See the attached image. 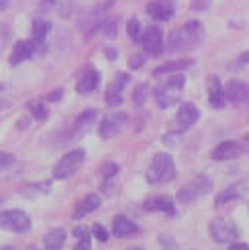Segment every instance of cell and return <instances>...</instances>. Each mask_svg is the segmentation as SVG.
I'll return each instance as SVG.
<instances>
[{"label": "cell", "mask_w": 249, "mask_h": 250, "mask_svg": "<svg viewBox=\"0 0 249 250\" xmlns=\"http://www.w3.org/2000/svg\"><path fill=\"white\" fill-rule=\"evenodd\" d=\"M202 37H204L202 24L198 21H190V22H186L184 27L176 29L170 35L168 49L170 51H186V49L196 47L198 43L202 41Z\"/></svg>", "instance_id": "obj_1"}, {"label": "cell", "mask_w": 249, "mask_h": 250, "mask_svg": "<svg viewBox=\"0 0 249 250\" xmlns=\"http://www.w3.org/2000/svg\"><path fill=\"white\" fill-rule=\"evenodd\" d=\"M186 83V78L182 76V73H172V76L155 87V100H157V104L161 108H170L172 104H176L178 100H180V94H182V87Z\"/></svg>", "instance_id": "obj_2"}, {"label": "cell", "mask_w": 249, "mask_h": 250, "mask_svg": "<svg viewBox=\"0 0 249 250\" xmlns=\"http://www.w3.org/2000/svg\"><path fill=\"white\" fill-rule=\"evenodd\" d=\"M176 177V165L168 153H157L151 159V165L147 169V181L149 183H168Z\"/></svg>", "instance_id": "obj_3"}, {"label": "cell", "mask_w": 249, "mask_h": 250, "mask_svg": "<svg viewBox=\"0 0 249 250\" xmlns=\"http://www.w3.org/2000/svg\"><path fill=\"white\" fill-rule=\"evenodd\" d=\"M210 189H213V181H210L208 177H204V175H200V177H194L190 183H186L178 191V202L180 204H190V202H194V199L206 195Z\"/></svg>", "instance_id": "obj_4"}, {"label": "cell", "mask_w": 249, "mask_h": 250, "mask_svg": "<svg viewBox=\"0 0 249 250\" xmlns=\"http://www.w3.org/2000/svg\"><path fill=\"white\" fill-rule=\"evenodd\" d=\"M84 157H86L84 148H76V151L66 153L64 157L57 161V165L53 167V177H55V179H66V177H70V175L76 173L78 167L84 163Z\"/></svg>", "instance_id": "obj_5"}, {"label": "cell", "mask_w": 249, "mask_h": 250, "mask_svg": "<svg viewBox=\"0 0 249 250\" xmlns=\"http://www.w3.org/2000/svg\"><path fill=\"white\" fill-rule=\"evenodd\" d=\"M0 228L8 232H27L31 228V218L23 209L0 211Z\"/></svg>", "instance_id": "obj_6"}, {"label": "cell", "mask_w": 249, "mask_h": 250, "mask_svg": "<svg viewBox=\"0 0 249 250\" xmlns=\"http://www.w3.org/2000/svg\"><path fill=\"white\" fill-rule=\"evenodd\" d=\"M208 232H210V238L219 244H227V242H233L235 238H239V228L233 222L221 220V218L210 222Z\"/></svg>", "instance_id": "obj_7"}, {"label": "cell", "mask_w": 249, "mask_h": 250, "mask_svg": "<svg viewBox=\"0 0 249 250\" xmlns=\"http://www.w3.org/2000/svg\"><path fill=\"white\" fill-rule=\"evenodd\" d=\"M141 45L143 49L149 53V55H159L161 49H164V35H161L159 27L151 24V27H147L143 33H141Z\"/></svg>", "instance_id": "obj_8"}, {"label": "cell", "mask_w": 249, "mask_h": 250, "mask_svg": "<svg viewBox=\"0 0 249 250\" xmlns=\"http://www.w3.org/2000/svg\"><path fill=\"white\" fill-rule=\"evenodd\" d=\"M124 122H127V114L124 112H113V114L104 116L100 122V136L102 139H110V136L119 134L121 128L124 126Z\"/></svg>", "instance_id": "obj_9"}, {"label": "cell", "mask_w": 249, "mask_h": 250, "mask_svg": "<svg viewBox=\"0 0 249 250\" xmlns=\"http://www.w3.org/2000/svg\"><path fill=\"white\" fill-rule=\"evenodd\" d=\"M198 118H200V112H198L194 104H182L176 114V130L178 132L188 130L190 126H194Z\"/></svg>", "instance_id": "obj_10"}, {"label": "cell", "mask_w": 249, "mask_h": 250, "mask_svg": "<svg viewBox=\"0 0 249 250\" xmlns=\"http://www.w3.org/2000/svg\"><path fill=\"white\" fill-rule=\"evenodd\" d=\"M225 96L233 104H245V102H249V85L245 82L231 80L225 87Z\"/></svg>", "instance_id": "obj_11"}, {"label": "cell", "mask_w": 249, "mask_h": 250, "mask_svg": "<svg viewBox=\"0 0 249 250\" xmlns=\"http://www.w3.org/2000/svg\"><path fill=\"white\" fill-rule=\"evenodd\" d=\"M147 15L155 21H170L174 17V2L172 0H153L147 4Z\"/></svg>", "instance_id": "obj_12"}, {"label": "cell", "mask_w": 249, "mask_h": 250, "mask_svg": "<svg viewBox=\"0 0 249 250\" xmlns=\"http://www.w3.org/2000/svg\"><path fill=\"white\" fill-rule=\"evenodd\" d=\"M127 82H129L127 73H117L115 80L108 83V87H106V104L108 106H119L121 104V92H123V87L127 85Z\"/></svg>", "instance_id": "obj_13"}, {"label": "cell", "mask_w": 249, "mask_h": 250, "mask_svg": "<svg viewBox=\"0 0 249 250\" xmlns=\"http://www.w3.org/2000/svg\"><path fill=\"white\" fill-rule=\"evenodd\" d=\"M208 102L213 108H225L227 104V96H225V87L221 85L219 78H208Z\"/></svg>", "instance_id": "obj_14"}, {"label": "cell", "mask_w": 249, "mask_h": 250, "mask_svg": "<svg viewBox=\"0 0 249 250\" xmlns=\"http://www.w3.org/2000/svg\"><path fill=\"white\" fill-rule=\"evenodd\" d=\"M113 234H115V238H127V236L139 234V226H137L135 222H131L129 218H124V216H115Z\"/></svg>", "instance_id": "obj_15"}, {"label": "cell", "mask_w": 249, "mask_h": 250, "mask_svg": "<svg viewBox=\"0 0 249 250\" xmlns=\"http://www.w3.org/2000/svg\"><path fill=\"white\" fill-rule=\"evenodd\" d=\"M243 151V146L239 143H235V141H225V143H221L215 151H213V159L215 161H229V159H235V157H239Z\"/></svg>", "instance_id": "obj_16"}, {"label": "cell", "mask_w": 249, "mask_h": 250, "mask_svg": "<svg viewBox=\"0 0 249 250\" xmlns=\"http://www.w3.org/2000/svg\"><path fill=\"white\" fill-rule=\"evenodd\" d=\"M98 208H100V195H96V193L86 195L78 204V208L74 209V220H80L84 216H88V214H92V211H96Z\"/></svg>", "instance_id": "obj_17"}, {"label": "cell", "mask_w": 249, "mask_h": 250, "mask_svg": "<svg viewBox=\"0 0 249 250\" xmlns=\"http://www.w3.org/2000/svg\"><path fill=\"white\" fill-rule=\"evenodd\" d=\"M35 51H37V43H35V41H21V43H17L15 51H12L10 63H12V65H17V63H21V61L33 57Z\"/></svg>", "instance_id": "obj_18"}, {"label": "cell", "mask_w": 249, "mask_h": 250, "mask_svg": "<svg viewBox=\"0 0 249 250\" xmlns=\"http://www.w3.org/2000/svg\"><path fill=\"white\" fill-rule=\"evenodd\" d=\"M66 238H68V232H66L64 228H53V230H49V232L43 236L45 250H59L61 246L66 244Z\"/></svg>", "instance_id": "obj_19"}, {"label": "cell", "mask_w": 249, "mask_h": 250, "mask_svg": "<svg viewBox=\"0 0 249 250\" xmlns=\"http://www.w3.org/2000/svg\"><path fill=\"white\" fill-rule=\"evenodd\" d=\"M145 211H166V214H174V202H172V197L168 195H157L153 199H147L145 202Z\"/></svg>", "instance_id": "obj_20"}, {"label": "cell", "mask_w": 249, "mask_h": 250, "mask_svg": "<svg viewBox=\"0 0 249 250\" xmlns=\"http://www.w3.org/2000/svg\"><path fill=\"white\" fill-rule=\"evenodd\" d=\"M245 195V185L243 183H235V185H229L227 189H223L217 199H215V204L217 206H225L227 202H233V199H239Z\"/></svg>", "instance_id": "obj_21"}, {"label": "cell", "mask_w": 249, "mask_h": 250, "mask_svg": "<svg viewBox=\"0 0 249 250\" xmlns=\"http://www.w3.org/2000/svg\"><path fill=\"white\" fill-rule=\"evenodd\" d=\"M98 82H100V73H98L96 69H92V67H88V69L82 73V78H80V82H78V92H80V94L92 92L94 87L98 85Z\"/></svg>", "instance_id": "obj_22"}, {"label": "cell", "mask_w": 249, "mask_h": 250, "mask_svg": "<svg viewBox=\"0 0 249 250\" xmlns=\"http://www.w3.org/2000/svg\"><path fill=\"white\" fill-rule=\"evenodd\" d=\"M192 61L188 59H182V61H170V63H164L155 69V76H164V73H176V71H182L186 67H190Z\"/></svg>", "instance_id": "obj_23"}, {"label": "cell", "mask_w": 249, "mask_h": 250, "mask_svg": "<svg viewBox=\"0 0 249 250\" xmlns=\"http://www.w3.org/2000/svg\"><path fill=\"white\" fill-rule=\"evenodd\" d=\"M49 31H51V22L49 21H35L33 22V41L39 45L45 41V37L49 35Z\"/></svg>", "instance_id": "obj_24"}, {"label": "cell", "mask_w": 249, "mask_h": 250, "mask_svg": "<svg viewBox=\"0 0 249 250\" xmlns=\"http://www.w3.org/2000/svg\"><path fill=\"white\" fill-rule=\"evenodd\" d=\"M127 35L131 41H139L141 39V27H139V21L137 19H131L129 24H127Z\"/></svg>", "instance_id": "obj_25"}, {"label": "cell", "mask_w": 249, "mask_h": 250, "mask_svg": "<svg viewBox=\"0 0 249 250\" xmlns=\"http://www.w3.org/2000/svg\"><path fill=\"white\" fill-rule=\"evenodd\" d=\"M29 110H31V114H33L37 120H45V118H47V108H45L41 102H31V104H29Z\"/></svg>", "instance_id": "obj_26"}, {"label": "cell", "mask_w": 249, "mask_h": 250, "mask_svg": "<svg viewBox=\"0 0 249 250\" xmlns=\"http://www.w3.org/2000/svg\"><path fill=\"white\" fill-rule=\"evenodd\" d=\"M245 65H249V51L241 53L235 61H231V63H229V69H231V71H237V69H243Z\"/></svg>", "instance_id": "obj_27"}, {"label": "cell", "mask_w": 249, "mask_h": 250, "mask_svg": "<svg viewBox=\"0 0 249 250\" xmlns=\"http://www.w3.org/2000/svg\"><path fill=\"white\" fill-rule=\"evenodd\" d=\"M145 98H147V83H139L135 87V92H133V102L135 104H143Z\"/></svg>", "instance_id": "obj_28"}, {"label": "cell", "mask_w": 249, "mask_h": 250, "mask_svg": "<svg viewBox=\"0 0 249 250\" xmlns=\"http://www.w3.org/2000/svg\"><path fill=\"white\" fill-rule=\"evenodd\" d=\"M100 29H102V33H104L106 37H115V35H117V21H115V19L102 21V22H100Z\"/></svg>", "instance_id": "obj_29"}, {"label": "cell", "mask_w": 249, "mask_h": 250, "mask_svg": "<svg viewBox=\"0 0 249 250\" xmlns=\"http://www.w3.org/2000/svg\"><path fill=\"white\" fill-rule=\"evenodd\" d=\"M12 163H15V157H12L10 153H6V151H0V171L8 169Z\"/></svg>", "instance_id": "obj_30"}, {"label": "cell", "mask_w": 249, "mask_h": 250, "mask_svg": "<svg viewBox=\"0 0 249 250\" xmlns=\"http://www.w3.org/2000/svg\"><path fill=\"white\" fill-rule=\"evenodd\" d=\"M92 248V240H90V234H84L82 238H78V244L74 246V250H90Z\"/></svg>", "instance_id": "obj_31"}, {"label": "cell", "mask_w": 249, "mask_h": 250, "mask_svg": "<svg viewBox=\"0 0 249 250\" xmlns=\"http://www.w3.org/2000/svg\"><path fill=\"white\" fill-rule=\"evenodd\" d=\"M143 63H145V55H143V53H135V55L129 59V67H131V69H139Z\"/></svg>", "instance_id": "obj_32"}, {"label": "cell", "mask_w": 249, "mask_h": 250, "mask_svg": "<svg viewBox=\"0 0 249 250\" xmlns=\"http://www.w3.org/2000/svg\"><path fill=\"white\" fill-rule=\"evenodd\" d=\"M92 232H94V236H96V238L100 240V242H106V240H108V234H106V230L100 226V224H94Z\"/></svg>", "instance_id": "obj_33"}, {"label": "cell", "mask_w": 249, "mask_h": 250, "mask_svg": "<svg viewBox=\"0 0 249 250\" xmlns=\"http://www.w3.org/2000/svg\"><path fill=\"white\" fill-rule=\"evenodd\" d=\"M210 2H213V0H192V8L194 10H206L210 6Z\"/></svg>", "instance_id": "obj_34"}, {"label": "cell", "mask_w": 249, "mask_h": 250, "mask_svg": "<svg viewBox=\"0 0 249 250\" xmlns=\"http://www.w3.org/2000/svg\"><path fill=\"white\" fill-rule=\"evenodd\" d=\"M229 250H249V246L243 244V242H233V244L229 246Z\"/></svg>", "instance_id": "obj_35"}, {"label": "cell", "mask_w": 249, "mask_h": 250, "mask_svg": "<svg viewBox=\"0 0 249 250\" xmlns=\"http://www.w3.org/2000/svg\"><path fill=\"white\" fill-rule=\"evenodd\" d=\"M84 234H88V230H86L84 226H82V228H80V226H78V228H74V236H76V238H82Z\"/></svg>", "instance_id": "obj_36"}, {"label": "cell", "mask_w": 249, "mask_h": 250, "mask_svg": "<svg viewBox=\"0 0 249 250\" xmlns=\"http://www.w3.org/2000/svg\"><path fill=\"white\" fill-rule=\"evenodd\" d=\"M61 98V90H57V92H53L51 96H49V102H55V100H59Z\"/></svg>", "instance_id": "obj_37"}, {"label": "cell", "mask_w": 249, "mask_h": 250, "mask_svg": "<svg viewBox=\"0 0 249 250\" xmlns=\"http://www.w3.org/2000/svg\"><path fill=\"white\" fill-rule=\"evenodd\" d=\"M106 57L108 59H117V51L115 49H106Z\"/></svg>", "instance_id": "obj_38"}, {"label": "cell", "mask_w": 249, "mask_h": 250, "mask_svg": "<svg viewBox=\"0 0 249 250\" xmlns=\"http://www.w3.org/2000/svg\"><path fill=\"white\" fill-rule=\"evenodd\" d=\"M8 6V0H0V8H6Z\"/></svg>", "instance_id": "obj_39"}, {"label": "cell", "mask_w": 249, "mask_h": 250, "mask_svg": "<svg viewBox=\"0 0 249 250\" xmlns=\"http://www.w3.org/2000/svg\"><path fill=\"white\" fill-rule=\"evenodd\" d=\"M2 202H4V197H2V195H0V204H2Z\"/></svg>", "instance_id": "obj_40"}]
</instances>
